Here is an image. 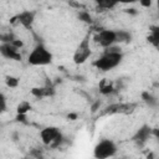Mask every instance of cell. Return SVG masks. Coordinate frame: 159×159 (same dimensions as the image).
Masks as SVG:
<instances>
[{"mask_svg":"<svg viewBox=\"0 0 159 159\" xmlns=\"http://www.w3.org/2000/svg\"><path fill=\"white\" fill-rule=\"evenodd\" d=\"M78 17H80V20H82V21H84V22H88V24L92 22L91 15H89L88 12H86V11H81V12L78 14Z\"/></svg>","mask_w":159,"mask_h":159,"instance_id":"18","label":"cell"},{"mask_svg":"<svg viewBox=\"0 0 159 159\" xmlns=\"http://www.w3.org/2000/svg\"><path fill=\"white\" fill-rule=\"evenodd\" d=\"M148 159H153V154H152V153L148 155Z\"/></svg>","mask_w":159,"mask_h":159,"instance_id":"29","label":"cell"},{"mask_svg":"<svg viewBox=\"0 0 159 159\" xmlns=\"http://www.w3.org/2000/svg\"><path fill=\"white\" fill-rule=\"evenodd\" d=\"M25 119H26V118H25V114H17V117H16V120L22 122V123H26Z\"/></svg>","mask_w":159,"mask_h":159,"instance_id":"21","label":"cell"},{"mask_svg":"<svg viewBox=\"0 0 159 159\" xmlns=\"http://www.w3.org/2000/svg\"><path fill=\"white\" fill-rule=\"evenodd\" d=\"M94 41L103 47H111L114 42H117V34L111 30H102L94 36Z\"/></svg>","mask_w":159,"mask_h":159,"instance_id":"6","label":"cell"},{"mask_svg":"<svg viewBox=\"0 0 159 159\" xmlns=\"http://www.w3.org/2000/svg\"><path fill=\"white\" fill-rule=\"evenodd\" d=\"M127 12H130V14H135L134 9H128V10H127Z\"/></svg>","mask_w":159,"mask_h":159,"instance_id":"28","label":"cell"},{"mask_svg":"<svg viewBox=\"0 0 159 159\" xmlns=\"http://www.w3.org/2000/svg\"><path fill=\"white\" fill-rule=\"evenodd\" d=\"M32 94L36 96V97H47V96H52L55 93V89H53V86L51 82L47 81L46 86L42 87V88H32Z\"/></svg>","mask_w":159,"mask_h":159,"instance_id":"11","label":"cell"},{"mask_svg":"<svg viewBox=\"0 0 159 159\" xmlns=\"http://www.w3.org/2000/svg\"><path fill=\"white\" fill-rule=\"evenodd\" d=\"M148 40L152 45H154L157 48H159V26L150 27V35L148 36Z\"/></svg>","mask_w":159,"mask_h":159,"instance_id":"12","label":"cell"},{"mask_svg":"<svg viewBox=\"0 0 159 159\" xmlns=\"http://www.w3.org/2000/svg\"><path fill=\"white\" fill-rule=\"evenodd\" d=\"M152 133H153V134H154V135H155V137L159 139V128H155V129H153V130H152Z\"/></svg>","mask_w":159,"mask_h":159,"instance_id":"23","label":"cell"},{"mask_svg":"<svg viewBox=\"0 0 159 159\" xmlns=\"http://www.w3.org/2000/svg\"><path fill=\"white\" fill-rule=\"evenodd\" d=\"M0 51H1L2 56H5L6 58L16 60V61L21 60V55L17 52V48L12 43H2L0 46Z\"/></svg>","mask_w":159,"mask_h":159,"instance_id":"8","label":"cell"},{"mask_svg":"<svg viewBox=\"0 0 159 159\" xmlns=\"http://www.w3.org/2000/svg\"><path fill=\"white\" fill-rule=\"evenodd\" d=\"M31 155H34L36 159H42V154H41L40 149H34V150H31Z\"/></svg>","mask_w":159,"mask_h":159,"instance_id":"20","label":"cell"},{"mask_svg":"<svg viewBox=\"0 0 159 159\" xmlns=\"http://www.w3.org/2000/svg\"><path fill=\"white\" fill-rule=\"evenodd\" d=\"M91 55V47H89V34L86 35V37L80 42L77 50L75 51L73 55V61L75 63H83Z\"/></svg>","mask_w":159,"mask_h":159,"instance_id":"5","label":"cell"},{"mask_svg":"<svg viewBox=\"0 0 159 159\" xmlns=\"http://www.w3.org/2000/svg\"><path fill=\"white\" fill-rule=\"evenodd\" d=\"M122 61V53L120 52H104L102 57L94 61V66L102 71H109L119 65Z\"/></svg>","mask_w":159,"mask_h":159,"instance_id":"1","label":"cell"},{"mask_svg":"<svg viewBox=\"0 0 159 159\" xmlns=\"http://www.w3.org/2000/svg\"><path fill=\"white\" fill-rule=\"evenodd\" d=\"M11 43H12L16 48H19V47H21V46H22V42H21V41H19V40H14Z\"/></svg>","mask_w":159,"mask_h":159,"instance_id":"22","label":"cell"},{"mask_svg":"<svg viewBox=\"0 0 159 159\" xmlns=\"http://www.w3.org/2000/svg\"><path fill=\"white\" fill-rule=\"evenodd\" d=\"M40 137H41L42 143L45 145H48L50 148H57L62 142V134L55 127L43 128L40 132Z\"/></svg>","mask_w":159,"mask_h":159,"instance_id":"2","label":"cell"},{"mask_svg":"<svg viewBox=\"0 0 159 159\" xmlns=\"http://www.w3.org/2000/svg\"><path fill=\"white\" fill-rule=\"evenodd\" d=\"M98 106H99V102H97V103H96V104H94V106H93V107H92V111H93V112H94V111H96V108H97V107H98Z\"/></svg>","mask_w":159,"mask_h":159,"instance_id":"26","label":"cell"},{"mask_svg":"<svg viewBox=\"0 0 159 159\" xmlns=\"http://www.w3.org/2000/svg\"><path fill=\"white\" fill-rule=\"evenodd\" d=\"M150 133H152V129H150V127H148V125H143L135 134H134V137H133V140L134 142H137L139 145H142L143 143H145V140L148 139V137L150 135Z\"/></svg>","mask_w":159,"mask_h":159,"instance_id":"10","label":"cell"},{"mask_svg":"<svg viewBox=\"0 0 159 159\" xmlns=\"http://www.w3.org/2000/svg\"><path fill=\"white\" fill-rule=\"evenodd\" d=\"M158 9H159V1H158Z\"/></svg>","mask_w":159,"mask_h":159,"instance_id":"30","label":"cell"},{"mask_svg":"<svg viewBox=\"0 0 159 159\" xmlns=\"http://www.w3.org/2000/svg\"><path fill=\"white\" fill-rule=\"evenodd\" d=\"M34 16L35 14L32 11H24L21 14H19L16 17H12L11 19V22H15V20H17L20 24H22L26 29H30L31 27V24L34 21Z\"/></svg>","mask_w":159,"mask_h":159,"instance_id":"9","label":"cell"},{"mask_svg":"<svg viewBox=\"0 0 159 159\" xmlns=\"http://www.w3.org/2000/svg\"><path fill=\"white\" fill-rule=\"evenodd\" d=\"M97 5H98V7L102 9V10H108V9H112L113 6H116L117 2H116V1H109V0H107V1L102 0V1H98Z\"/></svg>","mask_w":159,"mask_h":159,"instance_id":"15","label":"cell"},{"mask_svg":"<svg viewBox=\"0 0 159 159\" xmlns=\"http://www.w3.org/2000/svg\"><path fill=\"white\" fill-rule=\"evenodd\" d=\"M29 109H31V106L27 102H22L19 107H17V114H25Z\"/></svg>","mask_w":159,"mask_h":159,"instance_id":"17","label":"cell"},{"mask_svg":"<svg viewBox=\"0 0 159 159\" xmlns=\"http://www.w3.org/2000/svg\"><path fill=\"white\" fill-rule=\"evenodd\" d=\"M117 34V42H129L130 41V34L127 31H118Z\"/></svg>","mask_w":159,"mask_h":159,"instance_id":"14","label":"cell"},{"mask_svg":"<svg viewBox=\"0 0 159 159\" xmlns=\"http://www.w3.org/2000/svg\"><path fill=\"white\" fill-rule=\"evenodd\" d=\"M142 97H143V99L145 101V103H147V104H149L150 107H154V106L157 104V99H155L152 94H149V93L144 92V93L142 94Z\"/></svg>","mask_w":159,"mask_h":159,"instance_id":"16","label":"cell"},{"mask_svg":"<svg viewBox=\"0 0 159 159\" xmlns=\"http://www.w3.org/2000/svg\"><path fill=\"white\" fill-rule=\"evenodd\" d=\"M99 89L103 94H109L113 92V86L108 80H102L99 83Z\"/></svg>","mask_w":159,"mask_h":159,"instance_id":"13","label":"cell"},{"mask_svg":"<svg viewBox=\"0 0 159 159\" xmlns=\"http://www.w3.org/2000/svg\"><path fill=\"white\" fill-rule=\"evenodd\" d=\"M140 4L143 5V6H150V1H140Z\"/></svg>","mask_w":159,"mask_h":159,"instance_id":"25","label":"cell"},{"mask_svg":"<svg viewBox=\"0 0 159 159\" xmlns=\"http://www.w3.org/2000/svg\"><path fill=\"white\" fill-rule=\"evenodd\" d=\"M137 107L135 103H116L107 107L102 114H116V113H130Z\"/></svg>","mask_w":159,"mask_h":159,"instance_id":"7","label":"cell"},{"mask_svg":"<svg viewBox=\"0 0 159 159\" xmlns=\"http://www.w3.org/2000/svg\"><path fill=\"white\" fill-rule=\"evenodd\" d=\"M116 152H117V147L109 139L102 140L94 147V157L97 159H107V158L114 155Z\"/></svg>","mask_w":159,"mask_h":159,"instance_id":"4","label":"cell"},{"mask_svg":"<svg viewBox=\"0 0 159 159\" xmlns=\"http://www.w3.org/2000/svg\"><path fill=\"white\" fill-rule=\"evenodd\" d=\"M51 61H52V55L42 45H37L29 56V63L34 66L48 65Z\"/></svg>","mask_w":159,"mask_h":159,"instance_id":"3","label":"cell"},{"mask_svg":"<svg viewBox=\"0 0 159 159\" xmlns=\"http://www.w3.org/2000/svg\"><path fill=\"white\" fill-rule=\"evenodd\" d=\"M68 118H71V119H75V118H77V114H68Z\"/></svg>","mask_w":159,"mask_h":159,"instance_id":"27","label":"cell"},{"mask_svg":"<svg viewBox=\"0 0 159 159\" xmlns=\"http://www.w3.org/2000/svg\"><path fill=\"white\" fill-rule=\"evenodd\" d=\"M1 111H5V98L1 96Z\"/></svg>","mask_w":159,"mask_h":159,"instance_id":"24","label":"cell"},{"mask_svg":"<svg viewBox=\"0 0 159 159\" xmlns=\"http://www.w3.org/2000/svg\"><path fill=\"white\" fill-rule=\"evenodd\" d=\"M6 84H7L9 87H16V86H17V80H16L15 77L9 76V77H6Z\"/></svg>","mask_w":159,"mask_h":159,"instance_id":"19","label":"cell"}]
</instances>
